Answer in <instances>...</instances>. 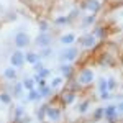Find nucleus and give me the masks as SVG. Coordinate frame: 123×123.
<instances>
[{
  "mask_svg": "<svg viewBox=\"0 0 123 123\" xmlns=\"http://www.w3.org/2000/svg\"><path fill=\"white\" fill-rule=\"evenodd\" d=\"M77 41H79V43H80V44H82L84 48H89V49H90V48H95V46H97V41H98V39H97L94 35L90 33V35H87V36H82V38H79Z\"/></svg>",
  "mask_w": 123,
  "mask_h": 123,
  "instance_id": "obj_8",
  "label": "nucleus"
},
{
  "mask_svg": "<svg viewBox=\"0 0 123 123\" xmlns=\"http://www.w3.org/2000/svg\"><path fill=\"white\" fill-rule=\"evenodd\" d=\"M62 82H64V77H54V79L51 80L49 87L54 90V89H57V87H61V85H62Z\"/></svg>",
  "mask_w": 123,
  "mask_h": 123,
  "instance_id": "obj_20",
  "label": "nucleus"
},
{
  "mask_svg": "<svg viewBox=\"0 0 123 123\" xmlns=\"http://www.w3.org/2000/svg\"><path fill=\"white\" fill-rule=\"evenodd\" d=\"M76 41V35L74 33H67V35H62L61 36V43L62 44H72Z\"/></svg>",
  "mask_w": 123,
  "mask_h": 123,
  "instance_id": "obj_16",
  "label": "nucleus"
},
{
  "mask_svg": "<svg viewBox=\"0 0 123 123\" xmlns=\"http://www.w3.org/2000/svg\"><path fill=\"white\" fill-rule=\"evenodd\" d=\"M51 54V48L48 46V48H43V51H41V54H39V57H48Z\"/></svg>",
  "mask_w": 123,
  "mask_h": 123,
  "instance_id": "obj_33",
  "label": "nucleus"
},
{
  "mask_svg": "<svg viewBox=\"0 0 123 123\" xmlns=\"http://www.w3.org/2000/svg\"><path fill=\"white\" fill-rule=\"evenodd\" d=\"M10 64H12L13 67H21L23 64H25V54H23L20 49L13 51V54H12V57H10Z\"/></svg>",
  "mask_w": 123,
  "mask_h": 123,
  "instance_id": "obj_6",
  "label": "nucleus"
},
{
  "mask_svg": "<svg viewBox=\"0 0 123 123\" xmlns=\"http://www.w3.org/2000/svg\"><path fill=\"white\" fill-rule=\"evenodd\" d=\"M118 108H117V105H107V107H104V118H107L110 123H113L118 120Z\"/></svg>",
  "mask_w": 123,
  "mask_h": 123,
  "instance_id": "obj_3",
  "label": "nucleus"
},
{
  "mask_svg": "<svg viewBox=\"0 0 123 123\" xmlns=\"http://www.w3.org/2000/svg\"><path fill=\"white\" fill-rule=\"evenodd\" d=\"M117 108H118V112H122V113H123V102H120V104L117 105Z\"/></svg>",
  "mask_w": 123,
  "mask_h": 123,
  "instance_id": "obj_35",
  "label": "nucleus"
},
{
  "mask_svg": "<svg viewBox=\"0 0 123 123\" xmlns=\"http://www.w3.org/2000/svg\"><path fill=\"white\" fill-rule=\"evenodd\" d=\"M39 30H41V33H48V30H49V25H48V21L41 20V21H39Z\"/></svg>",
  "mask_w": 123,
  "mask_h": 123,
  "instance_id": "obj_31",
  "label": "nucleus"
},
{
  "mask_svg": "<svg viewBox=\"0 0 123 123\" xmlns=\"http://www.w3.org/2000/svg\"><path fill=\"white\" fill-rule=\"evenodd\" d=\"M48 76H49V69H46V67H41V69L38 71V74L35 76V79H36V77H41V79H46Z\"/></svg>",
  "mask_w": 123,
  "mask_h": 123,
  "instance_id": "obj_25",
  "label": "nucleus"
},
{
  "mask_svg": "<svg viewBox=\"0 0 123 123\" xmlns=\"http://www.w3.org/2000/svg\"><path fill=\"white\" fill-rule=\"evenodd\" d=\"M122 90H123V85H122Z\"/></svg>",
  "mask_w": 123,
  "mask_h": 123,
  "instance_id": "obj_36",
  "label": "nucleus"
},
{
  "mask_svg": "<svg viewBox=\"0 0 123 123\" xmlns=\"http://www.w3.org/2000/svg\"><path fill=\"white\" fill-rule=\"evenodd\" d=\"M38 90H39V94H41V97H49V95H53V89H51L49 85H44V87H41Z\"/></svg>",
  "mask_w": 123,
  "mask_h": 123,
  "instance_id": "obj_22",
  "label": "nucleus"
},
{
  "mask_svg": "<svg viewBox=\"0 0 123 123\" xmlns=\"http://www.w3.org/2000/svg\"><path fill=\"white\" fill-rule=\"evenodd\" d=\"M21 90H23V84L17 82V84H15V89H13V94H15V97H20V95H21Z\"/></svg>",
  "mask_w": 123,
  "mask_h": 123,
  "instance_id": "obj_30",
  "label": "nucleus"
},
{
  "mask_svg": "<svg viewBox=\"0 0 123 123\" xmlns=\"http://www.w3.org/2000/svg\"><path fill=\"white\" fill-rule=\"evenodd\" d=\"M80 87H82V85L79 84L77 80H72V82H71V90H72V92H79Z\"/></svg>",
  "mask_w": 123,
  "mask_h": 123,
  "instance_id": "obj_32",
  "label": "nucleus"
},
{
  "mask_svg": "<svg viewBox=\"0 0 123 123\" xmlns=\"http://www.w3.org/2000/svg\"><path fill=\"white\" fill-rule=\"evenodd\" d=\"M92 35H94L97 39H105V28L104 26H94V30H92Z\"/></svg>",
  "mask_w": 123,
  "mask_h": 123,
  "instance_id": "obj_14",
  "label": "nucleus"
},
{
  "mask_svg": "<svg viewBox=\"0 0 123 123\" xmlns=\"http://www.w3.org/2000/svg\"><path fill=\"white\" fill-rule=\"evenodd\" d=\"M76 97H77V92H72L71 89H67V90H64L62 92V102H64V105H69V104H72L74 100H76Z\"/></svg>",
  "mask_w": 123,
  "mask_h": 123,
  "instance_id": "obj_10",
  "label": "nucleus"
},
{
  "mask_svg": "<svg viewBox=\"0 0 123 123\" xmlns=\"http://www.w3.org/2000/svg\"><path fill=\"white\" fill-rule=\"evenodd\" d=\"M104 118V107H98L94 112V120H102Z\"/></svg>",
  "mask_w": 123,
  "mask_h": 123,
  "instance_id": "obj_28",
  "label": "nucleus"
},
{
  "mask_svg": "<svg viewBox=\"0 0 123 123\" xmlns=\"http://www.w3.org/2000/svg\"><path fill=\"white\" fill-rule=\"evenodd\" d=\"M95 79V74L92 69H89V67H84V69H80L79 72H77V82L80 85H90L92 82H94Z\"/></svg>",
  "mask_w": 123,
  "mask_h": 123,
  "instance_id": "obj_1",
  "label": "nucleus"
},
{
  "mask_svg": "<svg viewBox=\"0 0 123 123\" xmlns=\"http://www.w3.org/2000/svg\"><path fill=\"white\" fill-rule=\"evenodd\" d=\"M95 23V15L92 13V15H87L84 18V21H82V28H89L90 25H94Z\"/></svg>",
  "mask_w": 123,
  "mask_h": 123,
  "instance_id": "obj_18",
  "label": "nucleus"
},
{
  "mask_svg": "<svg viewBox=\"0 0 123 123\" xmlns=\"http://www.w3.org/2000/svg\"><path fill=\"white\" fill-rule=\"evenodd\" d=\"M89 105H90V100H84L82 104L77 107V110H79V113H85L87 110H89Z\"/></svg>",
  "mask_w": 123,
  "mask_h": 123,
  "instance_id": "obj_23",
  "label": "nucleus"
},
{
  "mask_svg": "<svg viewBox=\"0 0 123 123\" xmlns=\"http://www.w3.org/2000/svg\"><path fill=\"white\" fill-rule=\"evenodd\" d=\"M21 84H23V87H25V89H28V90L35 89V80H33V79H25Z\"/></svg>",
  "mask_w": 123,
  "mask_h": 123,
  "instance_id": "obj_27",
  "label": "nucleus"
},
{
  "mask_svg": "<svg viewBox=\"0 0 123 123\" xmlns=\"http://www.w3.org/2000/svg\"><path fill=\"white\" fill-rule=\"evenodd\" d=\"M100 98H102V100H108V98H112V94H108V92H100Z\"/></svg>",
  "mask_w": 123,
  "mask_h": 123,
  "instance_id": "obj_34",
  "label": "nucleus"
},
{
  "mask_svg": "<svg viewBox=\"0 0 123 123\" xmlns=\"http://www.w3.org/2000/svg\"><path fill=\"white\" fill-rule=\"evenodd\" d=\"M54 23L56 25H67V23H71V18H69V15L67 17H57L54 20Z\"/></svg>",
  "mask_w": 123,
  "mask_h": 123,
  "instance_id": "obj_24",
  "label": "nucleus"
},
{
  "mask_svg": "<svg viewBox=\"0 0 123 123\" xmlns=\"http://www.w3.org/2000/svg\"><path fill=\"white\" fill-rule=\"evenodd\" d=\"M59 71H61V74L64 76V79H72L74 76V69L71 64H62V66H59Z\"/></svg>",
  "mask_w": 123,
  "mask_h": 123,
  "instance_id": "obj_11",
  "label": "nucleus"
},
{
  "mask_svg": "<svg viewBox=\"0 0 123 123\" xmlns=\"http://www.w3.org/2000/svg\"><path fill=\"white\" fill-rule=\"evenodd\" d=\"M28 92L30 94H28V97H26V100H30V102H35V100L43 98L41 94H39V90H36V89H31V90H28Z\"/></svg>",
  "mask_w": 123,
  "mask_h": 123,
  "instance_id": "obj_17",
  "label": "nucleus"
},
{
  "mask_svg": "<svg viewBox=\"0 0 123 123\" xmlns=\"http://www.w3.org/2000/svg\"><path fill=\"white\" fill-rule=\"evenodd\" d=\"M35 43H36L39 48H48L49 44H51V36H49L48 33H39Z\"/></svg>",
  "mask_w": 123,
  "mask_h": 123,
  "instance_id": "obj_9",
  "label": "nucleus"
},
{
  "mask_svg": "<svg viewBox=\"0 0 123 123\" xmlns=\"http://www.w3.org/2000/svg\"><path fill=\"white\" fill-rule=\"evenodd\" d=\"M3 76L7 77L8 80H13V82H15V80H17V71H15V67H13V66L7 67V69H5V72H3Z\"/></svg>",
  "mask_w": 123,
  "mask_h": 123,
  "instance_id": "obj_15",
  "label": "nucleus"
},
{
  "mask_svg": "<svg viewBox=\"0 0 123 123\" xmlns=\"http://www.w3.org/2000/svg\"><path fill=\"white\" fill-rule=\"evenodd\" d=\"M49 104H43L41 107L38 108V112H36V117H38V120H44L46 118V108Z\"/></svg>",
  "mask_w": 123,
  "mask_h": 123,
  "instance_id": "obj_19",
  "label": "nucleus"
},
{
  "mask_svg": "<svg viewBox=\"0 0 123 123\" xmlns=\"http://www.w3.org/2000/svg\"><path fill=\"white\" fill-rule=\"evenodd\" d=\"M61 115H62L61 108H57L54 105H48V108H46V118L48 120H51V122H59V120H61Z\"/></svg>",
  "mask_w": 123,
  "mask_h": 123,
  "instance_id": "obj_4",
  "label": "nucleus"
},
{
  "mask_svg": "<svg viewBox=\"0 0 123 123\" xmlns=\"http://www.w3.org/2000/svg\"><path fill=\"white\" fill-rule=\"evenodd\" d=\"M23 117H25V110H23V107L18 105L17 108H15V115H13V123H20L23 120Z\"/></svg>",
  "mask_w": 123,
  "mask_h": 123,
  "instance_id": "obj_12",
  "label": "nucleus"
},
{
  "mask_svg": "<svg viewBox=\"0 0 123 123\" xmlns=\"http://www.w3.org/2000/svg\"><path fill=\"white\" fill-rule=\"evenodd\" d=\"M98 92H110V90H108V85H107V79H105V77L98 79Z\"/></svg>",
  "mask_w": 123,
  "mask_h": 123,
  "instance_id": "obj_21",
  "label": "nucleus"
},
{
  "mask_svg": "<svg viewBox=\"0 0 123 123\" xmlns=\"http://www.w3.org/2000/svg\"><path fill=\"white\" fill-rule=\"evenodd\" d=\"M107 85H108V90L117 89V79H115V77H108V79H107Z\"/></svg>",
  "mask_w": 123,
  "mask_h": 123,
  "instance_id": "obj_29",
  "label": "nucleus"
},
{
  "mask_svg": "<svg viewBox=\"0 0 123 123\" xmlns=\"http://www.w3.org/2000/svg\"><path fill=\"white\" fill-rule=\"evenodd\" d=\"M82 8L87 10V12H92V13H97L102 8V2L100 0H85L82 3Z\"/></svg>",
  "mask_w": 123,
  "mask_h": 123,
  "instance_id": "obj_7",
  "label": "nucleus"
},
{
  "mask_svg": "<svg viewBox=\"0 0 123 123\" xmlns=\"http://www.w3.org/2000/svg\"><path fill=\"white\" fill-rule=\"evenodd\" d=\"M30 44V36L26 33H23V31H20L15 35V46L18 48V49H23V48H26Z\"/></svg>",
  "mask_w": 123,
  "mask_h": 123,
  "instance_id": "obj_5",
  "label": "nucleus"
},
{
  "mask_svg": "<svg viewBox=\"0 0 123 123\" xmlns=\"http://www.w3.org/2000/svg\"><path fill=\"white\" fill-rule=\"evenodd\" d=\"M25 61L26 62H30V64H35V62H38V61H41V57H39V54L38 53H26L25 54Z\"/></svg>",
  "mask_w": 123,
  "mask_h": 123,
  "instance_id": "obj_13",
  "label": "nucleus"
},
{
  "mask_svg": "<svg viewBox=\"0 0 123 123\" xmlns=\"http://www.w3.org/2000/svg\"><path fill=\"white\" fill-rule=\"evenodd\" d=\"M77 56H79V49L77 48H66L64 51H61L59 59L61 61H66V62H71V61H76Z\"/></svg>",
  "mask_w": 123,
  "mask_h": 123,
  "instance_id": "obj_2",
  "label": "nucleus"
},
{
  "mask_svg": "<svg viewBox=\"0 0 123 123\" xmlns=\"http://www.w3.org/2000/svg\"><path fill=\"white\" fill-rule=\"evenodd\" d=\"M0 102L5 105H8L10 102H12V97H10L8 94H5V92H0Z\"/></svg>",
  "mask_w": 123,
  "mask_h": 123,
  "instance_id": "obj_26",
  "label": "nucleus"
}]
</instances>
